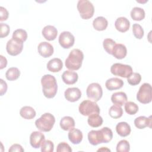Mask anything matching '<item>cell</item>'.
<instances>
[{"label": "cell", "instance_id": "obj_30", "mask_svg": "<svg viewBox=\"0 0 152 152\" xmlns=\"http://www.w3.org/2000/svg\"><path fill=\"white\" fill-rule=\"evenodd\" d=\"M20 71L16 67H11L8 69L5 73L6 78L9 81H14L19 78Z\"/></svg>", "mask_w": 152, "mask_h": 152}, {"label": "cell", "instance_id": "obj_40", "mask_svg": "<svg viewBox=\"0 0 152 152\" xmlns=\"http://www.w3.org/2000/svg\"><path fill=\"white\" fill-rule=\"evenodd\" d=\"M0 37L3 38L7 37L10 31V26L5 23H0Z\"/></svg>", "mask_w": 152, "mask_h": 152}, {"label": "cell", "instance_id": "obj_46", "mask_svg": "<svg viewBox=\"0 0 152 152\" xmlns=\"http://www.w3.org/2000/svg\"><path fill=\"white\" fill-rule=\"evenodd\" d=\"M110 151V150L107 148H104L103 147L101 148H99V150H97V151Z\"/></svg>", "mask_w": 152, "mask_h": 152}, {"label": "cell", "instance_id": "obj_7", "mask_svg": "<svg viewBox=\"0 0 152 152\" xmlns=\"http://www.w3.org/2000/svg\"><path fill=\"white\" fill-rule=\"evenodd\" d=\"M110 72L116 76L128 78L133 72L132 67L129 65L115 63L110 67Z\"/></svg>", "mask_w": 152, "mask_h": 152}, {"label": "cell", "instance_id": "obj_26", "mask_svg": "<svg viewBox=\"0 0 152 152\" xmlns=\"http://www.w3.org/2000/svg\"><path fill=\"white\" fill-rule=\"evenodd\" d=\"M60 126L64 131H69L75 126L74 119L68 116L63 117L60 121Z\"/></svg>", "mask_w": 152, "mask_h": 152}, {"label": "cell", "instance_id": "obj_11", "mask_svg": "<svg viewBox=\"0 0 152 152\" xmlns=\"http://www.w3.org/2000/svg\"><path fill=\"white\" fill-rule=\"evenodd\" d=\"M88 140L93 145H97L100 143H104V137L102 131L91 130L88 133Z\"/></svg>", "mask_w": 152, "mask_h": 152}, {"label": "cell", "instance_id": "obj_19", "mask_svg": "<svg viewBox=\"0 0 152 152\" xmlns=\"http://www.w3.org/2000/svg\"><path fill=\"white\" fill-rule=\"evenodd\" d=\"M127 54L126 46L121 43H116L112 50V55L118 59L124 58Z\"/></svg>", "mask_w": 152, "mask_h": 152}, {"label": "cell", "instance_id": "obj_2", "mask_svg": "<svg viewBox=\"0 0 152 152\" xmlns=\"http://www.w3.org/2000/svg\"><path fill=\"white\" fill-rule=\"evenodd\" d=\"M83 59V52L80 49H74L69 52L68 56L65 59V66L71 71L78 70L82 65Z\"/></svg>", "mask_w": 152, "mask_h": 152}, {"label": "cell", "instance_id": "obj_31", "mask_svg": "<svg viewBox=\"0 0 152 152\" xmlns=\"http://www.w3.org/2000/svg\"><path fill=\"white\" fill-rule=\"evenodd\" d=\"M12 39L23 43L27 39V31L21 28L17 29L13 32Z\"/></svg>", "mask_w": 152, "mask_h": 152}, {"label": "cell", "instance_id": "obj_41", "mask_svg": "<svg viewBox=\"0 0 152 152\" xmlns=\"http://www.w3.org/2000/svg\"><path fill=\"white\" fill-rule=\"evenodd\" d=\"M57 152H62V151H68V152H71L72 148L69 146L68 144L65 142H62L58 144L56 148Z\"/></svg>", "mask_w": 152, "mask_h": 152}, {"label": "cell", "instance_id": "obj_23", "mask_svg": "<svg viewBox=\"0 0 152 152\" xmlns=\"http://www.w3.org/2000/svg\"><path fill=\"white\" fill-rule=\"evenodd\" d=\"M151 116L148 118L144 116H140L137 117L134 120V125L138 129H144V128L148 126L151 128Z\"/></svg>", "mask_w": 152, "mask_h": 152}, {"label": "cell", "instance_id": "obj_16", "mask_svg": "<svg viewBox=\"0 0 152 152\" xmlns=\"http://www.w3.org/2000/svg\"><path fill=\"white\" fill-rule=\"evenodd\" d=\"M115 26L118 31L124 33L129 30L130 22L126 17H120L116 20L115 22Z\"/></svg>", "mask_w": 152, "mask_h": 152}, {"label": "cell", "instance_id": "obj_9", "mask_svg": "<svg viewBox=\"0 0 152 152\" xmlns=\"http://www.w3.org/2000/svg\"><path fill=\"white\" fill-rule=\"evenodd\" d=\"M23 49V43L15 39L9 40L6 45L7 53L11 56H17L19 55Z\"/></svg>", "mask_w": 152, "mask_h": 152}, {"label": "cell", "instance_id": "obj_38", "mask_svg": "<svg viewBox=\"0 0 152 152\" xmlns=\"http://www.w3.org/2000/svg\"><path fill=\"white\" fill-rule=\"evenodd\" d=\"M41 151L42 152H53L54 144L50 140H45L41 145Z\"/></svg>", "mask_w": 152, "mask_h": 152}, {"label": "cell", "instance_id": "obj_44", "mask_svg": "<svg viewBox=\"0 0 152 152\" xmlns=\"http://www.w3.org/2000/svg\"><path fill=\"white\" fill-rule=\"evenodd\" d=\"M1 86H0V94L1 96H3L7 90V84L5 81H4L2 79H0Z\"/></svg>", "mask_w": 152, "mask_h": 152}, {"label": "cell", "instance_id": "obj_25", "mask_svg": "<svg viewBox=\"0 0 152 152\" xmlns=\"http://www.w3.org/2000/svg\"><path fill=\"white\" fill-rule=\"evenodd\" d=\"M107 25V20L102 16L96 17L93 21V26L94 28L97 31H103L106 30Z\"/></svg>", "mask_w": 152, "mask_h": 152}, {"label": "cell", "instance_id": "obj_15", "mask_svg": "<svg viewBox=\"0 0 152 152\" xmlns=\"http://www.w3.org/2000/svg\"><path fill=\"white\" fill-rule=\"evenodd\" d=\"M42 33L43 36L47 40L51 41L55 40L57 37L58 30L55 27L51 25H48L43 28Z\"/></svg>", "mask_w": 152, "mask_h": 152}, {"label": "cell", "instance_id": "obj_28", "mask_svg": "<svg viewBox=\"0 0 152 152\" xmlns=\"http://www.w3.org/2000/svg\"><path fill=\"white\" fill-rule=\"evenodd\" d=\"M103 118L98 113H93L88 116L87 122L93 128H97L101 126L103 124Z\"/></svg>", "mask_w": 152, "mask_h": 152}, {"label": "cell", "instance_id": "obj_22", "mask_svg": "<svg viewBox=\"0 0 152 152\" xmlns=\"http://www.w3.org/2000/svg\"><path fill=\"white\" fill-rule=\"evenodd\" d=\"M63 67V63L61 59L55 58L50 61L47 64V69L52 72H57L60 71Z\"/></svg>", "mask_w": 152, "mask_h": 152}, {"label": "cell", "instance_id": "obj_32", "mask_svg": "<svg viewBox=\"0 0 152 152\" xmlns=\"http://www.w3.org/2000/svg\"><path fill=\"white\" fill-rule=\"evenodd\" d=\"M109 114L111 118L118 119L122 116L123 110L121 106L115 104L110 107L109 110Z\"/></svg>", "mask_w": 152, "mask_h": 152}, {"label": "cell", "instance_id": "obj_17", "mask_svg": "<svg viewBox=\"0 0 152 152\" xmlns=\"http://www.w3.org/2000/svg\"><path fill=\"white\" fill-rule=\"evenodd\" d=\"M78 78V74L71 70L65 71L62 75V79L63 81L68 85L75 84Z\"/></svg>", "mask_w": 152, "mask_h": 152}, {"label": "cell", "instance_id": "obj_13", "mask_svg": "<svg viewBox=\"0 0 152 152\" xmlns=\"http://www.w3.org/2000/svg\"><path fill=\"white\" fill-rule=\"evenodd\" d=\"M37 50L40 55L46 58L52 55L54 50L53 46L50 43L47 42H42L39 44Z\"/></svg>", "mask_w": 152, "mask_h": 152}, {"label": "cell", "instance_id": "obj_37", "mask_svg": "<svg viewBox=\"0 0 152 152\" xmlns=\"http://www.w3.org/2000/svg\"><path fill=\"white\" fill-rule=\"evenodd\" d=\"M132 32L134 36L138 39H141L144 36V30L141 25L137 23H135L132 26Z\"/></svg>", "mask_w": 152, "mask_h": 152}, {"label": "cell", "instance_id": "obj_42", "mask_svg": "<svg viewBox=\"0 0 152 152\" xmlns=\"http://www.w3.org/2000/svg\"><path fill=\"white\" fill-rule=\"evenodd\" d=\"M0 21H2L8 19L9 13L5 8L3 7H0Z\"/></svg>", "mask_w": 152, "mask_h": 152}, {"label": "cell", "instance_id": "obj_5", "mask_svg": "<svg viewBox=\"0 0 152 152\" xmlns=\"http://www.w3.org/2000/svg\"><path fill=\"white\" fill-rule=\"evenodd\" d=\"M78 110L80 113L83 116H89L93 113H100V107L96 102L90 100L83 101L79 105Z\"/></svg>", "mask_w": 152, "mask_h": 152}, {"label": "cell", "instance_id": "obj_35", "mask_svg": "<svg viewBox=\"0 0 152 152\" xmlns=\"http://www.w3.org/2000/svg\"><path fill=\"white\" fill-rule=\"evenodd\" d=\"M130 150V145L126 140H122L118 142L116 145L117 152H128Z\"/></svg>", "mask_w": 152, "mask_h": 152}, {"label": "cell", "instance_id": "obj_21", "mask_svg": "<svg viewBox=\"0 0 152 152\" xmlns=\"http://www.w3.org/2000/svg\"><path fill=\"white\" fill-rule=\"evenodd\" d=\"M68 136L69 140L74 144H80L83 138L82 132L80 129L74 128L69 130Z\"/></svg>", "mask_w": 152, "mask_h": 152}, {"label": "cell", "instance_id": "obj_36", "mask_svg": "<svg viewBox=\"0 0 152 152\" xmlns=\"http://www.w3.org/2000/svg\"><path fill=\"white\" fill-rule=\"evenodd\" d=\"M141 81V76L138 72H132V74L127 78L128 83L131 86H136L140 84Z\"/></svg>", "mask_w": 152, "mask_h": 152}, {"label": "cell", "instance_id": "obj_29", "mask_svg": "<svg viewBox=\"0 0 152 152\" xmlns=\"http://www.w3.org/2000/svg\"><path fill=\"white\" fill-rule=\"evenodd\" d=\"M130 14L133 20L141 21L144 18L145 14L144 10L142 8L138 7H135L131 11Z\"/></svg>", "mask_w": 152, "mask_h": 152}, {"label": "cell", "instance_id": "obj_12", "mask_svg": "<svg viewBox=\"0 0 152 152\" xmlns=\"http://www.w3.org/2000/svg\"><path fill=\"white\" fill-rule=\"evenodd\" d=\"M65 99L70 102H75L81 97V91L77 87L68 88L64 92Z\"/></svg>", "mask_w": 152, "mask_h": 152}, {"label": "cell", "instance_id": "obj_14", "mask_svg": "<svg viewBox=\"0 0 152 152\" xmlns=\"http://www.w3.org/2000/svg\"><path fill=\"white\" fill-rule=\"evenodd\" d=\"M45 139V137L42 132L40 131H34L31 132L30 136V145L34 148H38L41 146Z\"/></svg>", "mask_w": 152, "mask_h": 152}, {"label": "cell", "instance_id": "obj_45", "mask_svg": "<svg viewBox=\"0 0 152 152\" xmlns=\"http://www.w3.org/2000/svg\"><path fill=\"white\" fill-rule=\"evenodd\" d=\"M1 62H0V69H2L7 66V59L2 55H0Z\"/></svg>", "mask_w": 152, "mask_h": 152}, {"label": "cell", "instance_id": "obj_1", "mask_svg": "<svg viewBox=\"0 0 152 152\" xmlns=\"http://www.w3.org/2000/svg\"><path fill=\"white\" fill-rule=\"evenodd\" d=\"M42 91L44 96L48 99L54 97L58 91V85L56 78L50 74L44 75L41 78Z\"/></svg>", "mask_w": 152, "mask_h": 152}, {"label": "cell", "instance_id": "obj_10", "mask_svg": "<svg viewBox=\"0 0 152 152\" xmlns=\"http://www.w3.org/2000/svg\"><path fill=\"white\" fill-rule=\"evenodd\" d=\"M75 42L74 35L69 31H62L59 36V43L62 48L68 49L72 47Z\"/></svg>", "mask_w": 152, "mask_h": 152}, {"label": "cell", "instance_id": "obj_34", "mask_svg": "<svg viewBox=\"0 0 152 152\" xmlns=\"http://www.w3.org/2000/svg\"><path fill=\"white\" fill-rule=\"evenodd\" d=\"M116 42L113 39L109 38L105 39L103 42V46L104 49L107 53L110 55L112 54V50Z\"/></svg>", "mask_w": 152, "mask_h": 152}, {"label": "cell", "instance_id": "obj_18", "mask_svg": "<svg viewBox=\"0 0 152 152\" xmlns=\"http://www.w3.org/2000/svg\"><path fill=\"white\" fill-rule=\"evenodd\" d=\"M124 84L122 80L117 77H114L107 80L105 83V86L107 90L112 91L122 88Z\"/></svg>", "mask_w": 152, "mask_h": 152}, {"label": "cell", "instance_id": "obj_4", "mask_svg": "<svg viewBox=\"0 0 152 152\" xmlns=\"http://www.w3.org/2000/svg\"><path fill=\"white\" fill-rule=\"evenodd\" d=\"M77 8L83 19L88 20L91 18L94 12V8L93 4L88 0H79Z\"/></svg>", "mask_w": 152, "mask_h": 152}, {"label": "cell", "instance_id": "obj_24", "mask_svg": "<svg viewBox=\"0 0 152 152\" xmlns=\"http://www.w3.org/2000/svg\"><path fill=\"white\" fill-rule=\"evenodd\" d=\"M116 131L119 135L122 137H125L130 134L131 129L130 125L127 122H121L118 123L116 125Z\"/></svg>", "mask_w": 152, "mask_h": 152}, {"label": "cell", "instance_id": "obj_27", "mask_svg": "<svg viewBox=\"0 0 152 152\" xmlns=\"http://www.w3.org/2000/svg\"><path fill=\"white\" fill-rule=\"evenodd\" d=\"M20 115L25 119H31L36 116V113L32 107L26 106L21 108Z\"/></svg>", "mask_w": 152, "mask_h": 152}, {"label": "cell", "instance_id": "obj_43", "mask_svg": "<svg viewBox=\"0 0 152 152\" xmlns=\"http://www.w3.org/2000/svg\"><path fill=\"white\" fill-rule=\"evenodd\" d=\"M9 152H14V151H18V152H23L24 150L22 147V146L18 144H14L12 145L10 149L8 150Z\"/></svg>", "mask_w": 152, "mask_h": 152}, {"label": "cell", "instance_id": "obj_33", "mask_svg": "<svg viewBox=\"0 0 152 152\" xmlns=\"http://www.w3.org/2000/svg\"><path fill=\"white\" fill-rule=\"evenodd\" d=\"M125 110L128 115H133L138 111V106L133 102H128L125 104Z\"/></svg>", "mask_w": 152, "mask_h": 152}, {"label": "cell", "instance_id": "obj_8", "mask_svg": "<svg viewBox=\"0 0 152 152\" xmlns=\"http://www.w3.org/2000/svg\"><path fill=\"white\" fill-rule=\"evenodd\" d=\"M86 94L88 99L96 102L102 98L103 90L99 83H93L88 86L86 90Z\"/></svg>", "mask_w": 152, "mask_h": 152}, {"label": "cell", "instance_id": "obj_3", "mask_svg": "<svg viewBox=\"0 0 152 152\" xmlns=\"http://www.w3.org/2000/svg\"><path fill=\"white\" fill-rule=\"evenodd\" d=\"M55 122L54 116L50 113H45L35 121V125L38 129L43 132L50 131Z\"/></svg>", "mask_w": 152, "mask_h": 152}, {"label": "cell", "instance_id": "obj_39", "mask_svg": "<svg viewBox=\"0 0 152 152\" xmlns=\"http://www.w3.org/2000/svg\"><path fill=\"white\" fill-rule=\"evenodd\" d=\"M103 134L104 143H107L110 141L113 138L112 131L108 127H103L101 129Z\"/></svg>", "mask_w": 152, "mask_h": 152}, {"label": "cell", "instance_id": "obj_20", "mask_svg": "<svg viewBox=\"0 0 152 152\" xmlns=\"http://www.w3.org/2000/svg\"><path fill=\"white\" fill-rule=\"evenodd\" d=\"M128 98L125 93L123 91L116 92L112 94L111 96L112 102L115 104L119 106H122L125 104L127 102Z\"/></svg>", "mask_w": 152, "mask_h": 152}, {"label": "cell", "instance_id": "obj_6", "mask_svg": "<svg viewBox=\"0 0 152 152\" xmlns=\"http://www.w3.org/2000/svg\"><path fill=\"white\" fill-rule=\"evenodd\" d=\"M137 99L138 102L143 104L149 103L152 100L151 86L149 83L142 84L137 94Z\"/></svg>", "mask_w": 152, "mask_h": 152}]
</instances>
